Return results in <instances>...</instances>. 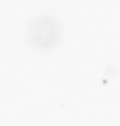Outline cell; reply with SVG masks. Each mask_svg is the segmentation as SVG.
Returning <instances> with one entry per match:
<instances>
[{
    "mask_svg": "<svg viewBox=\"0 0 120 126\" xmlns=\"http://www.w3.org/2000/svg\"><path fill=\"white\" fill-rule=\"evenodd\" d=\"M27 38L30 44L40 49H47L55 46L59 41L61 30L59 24L50 18L34 21L27 29Z\"/></svg>",
    "mask_w": 120,
    "mask_h": 126,
    "instance_id": "1",
    "label": "cell"
}]
</instances>
